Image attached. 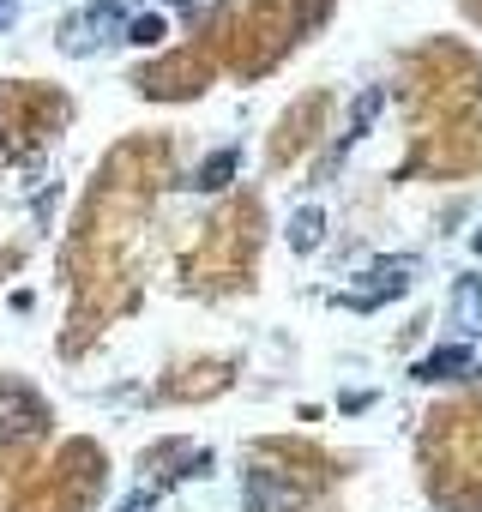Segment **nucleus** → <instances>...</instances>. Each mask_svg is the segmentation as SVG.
I'll list each match as a JSON object with an SVG mask.
<instances>
[{
	"label": "nucleus",
	"mask_w": 482,
	"mask_h": 512,
	"mask_svg": "<svg viewBox=\"0 0 482 512\" xmlns=\"http://www.w3.org/2000/svg\"><path fill=\"white\" fill-rule=\"evenodd\" d=\"M127 25H133V13H127V0H91L85 13H73L67 25H61V55H97V49H109V43H127Z\"/></svg>",
	"instance_id": "nucleus-1"
},
{
	"label": "nucleus",
	"mask_w": 482,
	"mask_h": 512,
	"mask_svg": "<svg viewBox=\"0 0 482 512\" xmlns=\"http://www.w3.org/2000/svg\"><path fill=\"white\" fill-rule=\"evenodd\" d=\"M416 272H422V260H416V253H386V260H374L362 278V290H350L344 296V308H380L386 296H404L410 284H416Z\"/></svg>",
	"instance_id": "nucleus-2"
},
{
	"label": "nucleus",
	"mask_w": 482,
	"mask_h": 512,
	"mask_svg": "<svg viewBox=\"0 0 482 512\" xmlns=\"http://www.w3.org/2000/svg\"><path fill=\"white\" fill-rule=\"evenodd\" d=\"M49 428V410L37 392H25L19 380H0V446H19V440H37Z\"/></svg>",
	"instance_id": "nucleus-3"
},
{
	"label": "nucleus",
	"mask_w": 482,
	"mask_h": 512,
	"mask_svg": "<svg viewBox=\"0 0 482 512\" xmlns=\"http://www.w3.org/2000/svg\"><path fill=\"white\" fill-rule=\"evenodd\" d=\"M241 506L248 512H296L302 506V488H290L278 470H248V482H241Z\"/></svg>",
	"instance_id": "nucleus-4"
},
{
	"label": "nucleus",
	"mask_w": 482,
	"mask_h": 512,
	"mask_svg": "<svg viewBox=\"0 0 482 512\" xmlns=\"http://www.w3.org/2000/svg\"><path fill=\"white\" fill-rule=\"evenodd\" d=\"M476 362H470V344H440V350H428L410 374L422 380V386H434V380H458V374H470Z\"/></svg>",
	"instance_id": "nucleus-5"
},
{
	"label": "nucleus",
	"mask_w": 482,
	"mask_h": 512,
	"mask_svg": "<svg viewBox=\"0 0 482 512\" xmlns=\"http://www.w3.org/2000/svg\"><path fill=\"white\" fill-rule=\"evenodd\" d=\"M452 326H458V338H482V278L452 284Z\"/></svg>",
	"instance_id": "nucleus-6"
},
{
	"label": "nucleus",
	"mask_w": 482,
	"mask_h": 512,
	"mask_svg": "<svg viewBox=\"0 0 482 512\" xmlns=\"http://www.w3.org/2000/svg\"><path fill=\"white\" fill-rule=\"evenodd\" d=\"M380 109H386V85H362V91H356V103H350V127H344V145L368 139V133H374V121H380Z\"/></svg>",
	"instance_id": "nucleus-7"
},
{
	"label": "nucleus",
	"mask_w": 482,
	"mask_h": 512,
	"mask_svg": "<svg viewBox=\"0 0 482 512\" xmlns=\"http://www.w3.org/2000/svg\"><path fill=\"white\" fill-rule=\"evenodd\" d=\"M235 169H241V151H229V145H223V151H211V157L199 163L193 187H199V193H223V187L235 181Z\"/></svg>",
	"instance_id": "nucleus-8"
},
{
	"label": "nucleus",
	"mask_w": 482,
	"mask_h": 512,
	"mask_svg": "<svg viewBox=\"0 0 482 512\" xmlns=\"http://www.w3.org/2000/svg\"><path fill=\"white\" fill-rule=\"evenodd\" d=\"M326 241V211L320 205H296V217H290V247L296 253H314Z\"/></svg>",
	"instance_id": "nucleus-9"
},
{
	"label": "nucleus",
	"mask_w": 482,
	"mask_h": 512,
	"mask_svg": "<svg viewBox=\"0 0 482 512\" xmlns=\"http://www.w3.org/2000/svg\"><path fill=\"white\" fill-rule=\"evenodd\" d=\"M163 31H169V25H163V13H133L127 43H133V49H157V43H163Z\"/></svg>",
	"instance_id": "nucleus-10"
},
{
	"label": "nucleus",
	"mask_w": 482,
	"mask_h": 512,
	"mask_svg": "<svg viewBox=\"0 0 482 512\" xmlns=\"http://www.w3.org/2000/svg\"><path fill=\"white\" fill-rule=\"evenodd\" d=\"M151 506H157V494H151V488H139V494H127V500H121V512H151Z\"/></svg>",
	"instance_id": "nucleus-11"
},
{
	"label": "nucleus",
	"mask_w": 482,
	"mask_h": 512,
	"mask_svg": "<svg viewBox=\"0 0 482 512\" xmlns=\"http://www.w3.org/2000/svg\"><path fill=\"white\" fill-rule=\"evenodd\" d=\"M13 19H19V0H0V31H13Z\"/></svg>",
	"instance_id": "nucleus-12"
},
{
	"label": "nucleus",
	"mask_w": 482,
	"mask_h": 512,
	"mask_svg": "<svg viewBox=\"0 0 482 512\" xmlns=\"http://www.w3.org/2000/svg\"><path fill=\"white\" fill-rule=\"evenodd\" d=\"M470 247H476V253H482V229H476V235H470Z\"/></svg>",
	"instance_id": "nucleus-13"
},
{
	"label": "nucleus",
	"mask_w": 482,
	"mask_h": 512,
	"mask_svg": "<svg viewBox=\"0 0 482 512\" xmlns=\"http://www.w3.org/2000/svg\"><path fill=\"white\" fill-rule=\"evenodd\" d=\"M169 7H199V0H169Z\"/></svg>",
	"instance_id": "nucleus-14"
},
{
	"label": "nucleus",
	"mask_w": 482,
	"mask_h": 512,
	"mask_svg": "<svg viewBox=\"0 0 482 512\" xmlns=\"http://www.w3.org/2000/svg\"><path fill=\"white\" fill-rule=\"evenodd\" d=\"M476 109H482V79H476Z\"/></svg>",
	"instance_id": "nucleus-15"
}]
</instances>
